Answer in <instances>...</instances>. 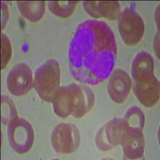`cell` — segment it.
<instances>
[{
	"mask_svg": "<svg viewBox=\"0 0 160 160\" xmlns=\"http://www.w3.org/2000/svg\"><path fill=\"white\" fill-rule=\"evenodd\" d=\"M117 45L115 35L103 21L86 20L77 28L69 48L72 76L95 85L108 78L115 65Z\"/></svg>",
	"mask_w": 160,
	"mask_h": 160,
	"instance_id": "cell-1",
	"label": "cell"
},
{
	"mask_svg": "<svg viewBox=\"0 0 160 160\" xmlns=\"http://www.w3.org/2000/svg\"><path fill=\"white\" fill-rule=\"evenodd\" d=\"M60 68L55 59L47 60L35 73L34 88L46 102H52L59 90Z\"/></svg>",
	"mask_w": 160,
	"mask_h": 160,
	"instance_id": "cell-2",
	"label": "cell"
},
{
	"mask_svg": "<svg viewBox=\"0 0 160 160\" xmlns=\"http://www.w3.org/2000/svg\"><path fill=\"white\" fill-rule=\"evenodd\" d=\"M118 28L121 38L128 46L138 44L142 39L145 31L142 17L131 7L126 8L119 13Z\"/></svg>",
	"mask_w": 160,
	"mask_h": 160,
	"instance_id": "cell-3",
	"label": "cell"
},
{
	"mask_svg": "<svg viewBox=\"0 0 160 160\" xmlns=\"http://www.w3.org/2000/svg\"><path fill=\"white\" fill-rule=\"evenodd\" d=\"M8 138L11 148L18 154H24L31 150L35 134L31 123L25 118H16L8 123Z\"/></svg>",
	"mask_w": 160,
	"mask_h": 160,
	"instance_id": "cell-4",
	"label": "cell"
},
{
	"mask_svg": "<svg viewBox=\"0 0 160 160\" xmlns=\"http://www.w3.org/2000/svg\"><path fill=\"white\" fill-rule=\"evenodd\" d=\"M51 142L53 149L57 153L71 154L79 147V131L75 124L61 122L53 129Z\"/></svg>",
	"mask_w": 160,
	"mask_h": 160,
	"instance_id": "cell-5",
	"label": "cell"
},
{
	"mask_svg": "<svg viewBox=\"0 0 160 160\" xmlns=\"http://www.w3.org/2000/svg\"><path fill=\"white\" fill-rule=\"evenodd\" d=\"M125 131L123 119L114 118L100 128L95 137V144L99 151H108L120 145Z\"/></svg>",
	"mask_w": 160,
	"mask_h": 160,
	"instance_id": "cell-6",
	"label": "cell"
},
{
	"mask_svg": "<svg viewBox=\"0 0 160 160\" xmlns=\"http://www.w3.org/2000/svg\"><path fill=\"white\" fill-rule=\"evenodd\" d=\"M6 84L13 95L22 96L28 94L33 87L32 71L28 64L17 63L9 71Z\"/></svg>",
	"mask_w": 160,
	"mask_h": 160,
	"instance_id": "cell-7",
	"label": "cell"
},
{
	"mask_svg": "<svg viewBox=\"0 0 160 160\" xmlns=\"http://www.w3.org/2000/svg\"><path fill=\"white\" fill-rule=\"evenodd\" d=\"M133 91L140 103L146 108H151L159 100V81L154 74L135 80L133 83Z\"/></svg>",
	"mask_w": 160,
	"mask_h": 160,
	"instance_id": "cell-8",
	"label": "cell"
},
{
	"mask_svg": "<svg viewBox=\"0 0 160 160\" xmlns=\"http://www.w3.org/2000/svg\"><path fill=\"white\" fill-rule=\"evenodd\" d=\"M131 85V78L128 73L122 69L115 70L108 84L110 98L116 103H122L129 95Z\"/></svg>",
	"mask_w": 160,
	"mask_h": 160,
	"instance_id": "cell-9",
	"label": "cell"
},
{
	"mask_svg": "<svg viewBox=\"0 0 160 160\" xmlns=\"http://www.w3.org/2000/svg\"><path fill=\"white\" fill-rule=\"evenodd\" d=\"M120 145L122 147L124 159H136L142 157L145 138L142 130L125 129Z\"/></svg>",
	"mask_w": 160,
	"mask_h": 160,
	"instance_id": "cell-10",
	"label": "cell"
},
{
	"mask_svg": "<svg viewBox=\"0 0 160 160\" xmlns=\"http://www.w3.org/2000/svg\"><path fill=\"white\" fill-rule=\"evenodd\" d=\"M95 94L87 86L74 83V111L72 116L78 118L87 115L94 107Z\"/></svg>",
	"mask_w": 160,
	"mask_h": 160,
	"instance_id": "cell-11",
	"label": "cell"
},
{
	"mask_svg": "<svg viewBox=\"0 0 160 160\" xmlns=\"http://www.w3.org/2000/svg\"><path fill=\"white\" fill-rule=\"evenodd\" d=\"M84 10L93 18H106L115 20L120 13L118 1H84Z\"/></svg>",
	"mask_w": 160,
	"mask_h": 160,
	"instance_id": "cell-12",
	"label": "cell"
},
{
	"mask_svg": "<svg viewBox=\"0 0 160 160\" xmlns=\"http://www.w3.org/2000/svg\"><path fill=\"white\" fill-rule=\"evenodd\" d=\"M53 110L58 117L67 118L74 111V83L62 86L52 101Z\"/></svg>",
	"mask_w": 160,
	"mask_h": 160,
	"instance_id": "cell-13",
	"label": "cell"
},
{
	"mask_svg": "<svg viewBox=\"0 0 160 160\" xmlns=\"http://www.w3.org/2000/svg\"><path fill=\"white\" fill-rule=\"evenodd\" d=\"M154 74V60L148 51H140L131 63V76L134 81L147 78Z\"/></svg>",
	"mask_w": 160,
	"mask_h": 160,
	"instance_id": "cell-14",
	"label": "cell"
},
{
	"mask_svg": "<svg viewBox=\"0 0 160 160\" xmlns=\"http://www.w3.org/2000/svg\"><path fill=\"white\" fill-rule=\"evenodd\" d=\"M17 5L21 15L32 22H38L45 13L43 1H20Z\"/></svg>",
	"mask_w": 160,
	"mask_h": 160,
	"instance_id": "cell-15",
	"label": "cell"
},
{
	"mask_svg": "<svg viewBox=\"0 0 160 160\" xmlns=\"http://www.w3.org/2000/svg\"><path fill=\"white\" fill-rule=\"evenodd\" d=\"M125 129L142 130L145 123V115L140 108L133 106L126 111L123 117Z\"/></svg>",
	"mask_w": 160,
	"mask_h": 160,
	"instance_id": "cell-16",
	"label": "cell"
},
{
	"mask_svg": "<svg viewBox=\"0 0 160 160\" xmlns=\"http://www.w3.org/2000/svg\"><path fill=\"white\" fill-rule=\"evenodd\" d=\"M78 2L74 1H51L48 8L53 15L60 18H68L72 15Z\"/></svg>",
	"mask_w": 160,
	"mask_h": 160,
	"instance_id": "cell-17",
	"label": "cell"
},
{
	"mask_svg": "<svg viewBox=\"0 0 160 160\" xmlns=\"http://www.w3.org/2000/svg\"><path fill=\"white\" fill-rule=\"evenodd\" d=\"M1 102H2V108H1L2 122L8 126L11 121L18 118L16 108L13 103L12 100L7 95H2Z\"/></svg>",
	"mask_w": 160,
	"mask_h": 160,
	"instance_id": "cell-18",
	"label": "cell"
},
{
	"mask_svg": "<svg viewBox=\"0 0 160 160\" xmlns=\"http://www.w3.org/2000/svg\"><path fill=\"white\" fill-rule=\"evenodd\" d=\"M2 49H1V68L2 69L6 68L9 62L11 57V53H12V49H11V43L8 37L2 33Z\"/></svg>",
	"mask_w": 160,
	"mask_h": 160,
	"instance_id": "cell-19",
	"label": "cell"
}]
</instances>
